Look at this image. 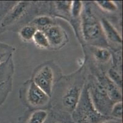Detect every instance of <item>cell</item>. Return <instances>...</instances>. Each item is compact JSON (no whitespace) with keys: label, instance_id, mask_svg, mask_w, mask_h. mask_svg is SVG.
I'll return each mask as SVG.
<instances>
[{"label":"cell","instance_id":"obj_1","mask_svg":"<svg viewBox=\"0 0 123 123\" xmlns=\"http://www.w3.org/2000/svg\"><path fill=\"white\" fill-rule=\"evenodd\" d=\"M87 67L84 62L75 72L62 75L55 85L51 96L50 116L56 119H72L86 81Z\"/></svg>","mask_w":123,"mask_h":123},{"label":"cell","instance_id":"obj_2","mask_svg":"<svg viewBox=\"0 0 123 123\" xmlns=\"http://www.w3.org/2000/svg\"><path fill=\"white\" fill-rule=\"evenodd\" d=\"M40 15H50V1H16L3 18L1 27L4 31H18Z\"/></svg>","mask_w":123,"mask_h":123},{"label":"cell","instance_id":"obj_3","mask_svg":"<svg viewBox=\"0 0 123 123\" xmlns=\"http://www.w3.org/2000/svg\"><path fill=\"white\" fill-rule=\"evenodd\" d=\"M79 43L81 47L92 46L109 48L93 2L83 1L80 21Z\"/></svg>","mask_w":123,"mask_h":123},{"label":"cell","instance_id":"obj_4","mask_svg":"<svg viewBox=\"0 0 123 123\" xmlns=\"http://www.w3.org/2000/svg\"><path fill=\"white\" fill-rule=\"evenodd\" d=\"M62 75L60 66L51 60L38 65L33 70L31 80L51 98L55 85Z\"/></svg>","mask_w":123,"mask_h":123},{"label":"cell","instance_id":"obj_5","mask_svg":"<svg viewBox=\"0 0 123 123\" xmlns=\"http://www.w3.org/2000/svg\"><path fill=\"white\" fill-rule=\"evenodd\" d=\"M18 95L22 104L28 110H51V98L31 79L23 83Z\"/></svg>","mask_w":123,"mask_h":123},{"label":"cell","instance_id":"obj_6","mask_svg":"<svg viewBox=\"0 0 123 123\" xmlns=\"http://www.w3.org/2000/svg\"><path fill=\"white\" fill-rule=\"evenodd\" d=\"M108 118L101 115L92 104L86 84H85L79 101L71 115L74 123H99Z\"/></svg>","mask_w":123,"mask_h":123},{"label":"cell","instance_id":"obj_7","mask_svg":"<svg viewBox=\"0 0 123 123\" xmlns=\"http://www.w3.org/2000/svg\"><path fill=\"white\" fill-rule=\"evenodd\" d=\"M86 84L92 104L96 110L101 115L110 117L111 107L115 103L110 99L107 92L92 74L88 73Z\"/></svg>","mask_w":123,"mask_h":123},{"label":"cell","instance_id":"obj_8","mask_svg":"<svg viewBox=\"0 0 123 123\" xmlns=\"http://www.w3.org/2000/svg\"><path fill=\"white\" fill-rule=\"evenodd\" d=\"M42 31L47 37L50 44V51L60 50L69 42L68 33L58 23L51 25Z\"/></svg>","mask_w":123,"mask_h":123},{"label":"cell","instance_id":"obj_9","mask_svg":"<svg viewBox=\"0 0 123 123\" xmlns=\"http://www.w3.org/2000/svg\"><path fill=\"white\" fill-rule=\"evenodd\" d=\"M103 33L111 50L121 49L123 45V38L120 31L107 17L99 15Z\"/></svg>","mask_w":123,"mask_h":123},{"label":"cell","instance_id":"obj_10","mask_svg":"<svg viewBox=\"0 0 123 123\" xmlns=\"http://www.w3.org/2000/svg\"><path fill=\"white\" fill-rule=\"evenodd\" d=\"M96 77L99 84L107 92V95L114 103L122 101V89L118 87L107 76V73L96 72L91 73Z\"/></svg>","mask_w":123,"mask_h":123},{"label":"cell","instance_id":"obj_11","mask_svg":"<svg viewBox=\"0 0 123 123\" xmlns=\"http://www.w3.org/2000/svg\"><path fill=\"white\" fill-rule=\"evenodd\" d=\"M72 1H50V15L61 18L67 22H70V6Z\"/></svg>","mask_w":123,"mask_h":123},{"label":"cell","instance_id":"obj_12","mask_svg":"<svg viewBox=\"0 0 123 123\" xmlns=\"http://www.w3.org/2000/svg\"><path fill=\"white\" fill-rule=\"evenodd\" d=\"M50 111L45 110H28L18 119V123H45Z\"/></svg>","mask_w":123,"mask_h":123},{"label":"cell","instance_id":"obj_13","mask_svg":"<svg viewBox=\"0 0 123 123\" xmlns=\"http://www.w3.org/2000/svg\"><path fill=\"white\" fill-rule=\"evenodd\" d=\"M15 72L13 56L9 57L4 62L0 64V83L13 78Z\"/></svg>","mask_w":123,"mask_h":123},{"label":"cell","instance_id":"obj_14","mask_svg":"<svg viewBox=\"0 0 123 123\" xmlns=\"http://www.w3.org/2000/svg\"><path fill=\"white\" fill-rule=\"evenodd\" d=\"M96 7L102 12L108 14H114L117 12L121 13V8L118 3L114 1H95L93 2Z\"/></svg>","mask_w":123,"mask_h":123},{"label":"cell","instance_id":"obj_15","mask_svg":"<svg viewBox=\"0 0 123 123\" xmlns=\"http://www.w3.org/2000/svg\"><path fill=\"white\" fill-rule=\"evenodd\" d=\"M55 18L49 15H40L34 17L30 23L34 25L37 30H43L49 26L56 23Z\"/></svg>","mask_w":123,"mask_h":123},{"label":"cell","instance_id":"obj_16","mask_svg":"<svg viewBox=\"0 0 123 123\" xmlns=\"http://www.w3.org/2000/svg\"><path fill=\"white\" fill-rule=\"evenodd\" d=\"M37 29L31 23H28L18 30L19 38L24 43L32 42L33 36Z\"/></svg>","mask_w":123,"mask_h":123},{"label":"cell","instance_id":"obj_17","mask_svg":"<svg viewBox=\"0 0 123 123\" xmlns=\"http://www.w3.org/2000/svg\"><path fill=\"white\" fill-rule=\"evenodd\" d=\"M32 42L38 49L50 50V44L47 37L42 30H37L33 36Z\"/></svg>","mask_w":123,"mask_h":123},{"label":"cell","instance_id":"obj_18","mask_svg":"<svg viewBox=\"0 0 123 123\" xmlns=\"http://www.w3.org/2000/svg\"><path fill=\"white\" fill-rule=\"evenodd\" d=\"M13 89V78L0 83V106L3 105Z\"/></svg>","mask_w":123,"mask_h":123},{"label":"cell","instance_id":"obj_19","mask_svg":"<svg viewBox=\"0 0 123 123\" xmlns=\"http://www.w3.org/2000/svg\"><path fill=\"white\" fill-rule=\"evenodd\" d=\"M15 48L11 45L0 42V64L4 62L9 57L13 56Z\"/></svg>","mask_w":123,"mask_h":123},{"label":"cell","instance_id":"obj_20","mask_svg":"<svg viewBox=\"0 0 123 123\" xmlns=\"http://www.w3.org/2000/svg\"><path fill=\"white\" fill-rule=\"evenodd\" d=\"M15 3L16 1H0V35L5 31L1 27L2 20Z\"/></svg>","mask_w":123,"mask_h":123},{"label":"cell","instance_id":"obj_21","mask_svg":"<svg viewBox=\"0 0 123 123\" xmlns=\"http://www.w3.org/2000/svg\"><path fill=\"white\" fill-rule=\"evenodd\" d=\"M107 75L113 83L122 89V73L110 66L107 70Z\"/></svg>","mask_w":123,"mask_h":123},{"label":"cell","instance_id":"obj_22","mask_svg":"<svg viewBox=\"0 0 123 123\" xmlns=\"http://www.w3.org/2000/svg\"><path fill=\"white\" fill-rule=\"evenodd\" d=\"M110 117L116 119H122L123 118V101H117L111 107Z\"/></svg>","mask_w":123,"mask_h":123},{"label":"cell","instance_id":"obj_23","mask_svg":"<svg viewBox=\"0 0 123 123\" xmlns=\"http://www.w3.org/2000/svg\"><path fill=\"white\" fill-rule=\"evenodd\" d=\"M99 123H123V121H122V119H116V118L108 117V118H105V119Z\"/></svg>","mask_w":123,"mask_h":123},{"label":"cell","instance_id":"obj_24","mask_svg":"<svg viewBox=\"0 0 123 123\" xmlns=\"http://www.w3.org/2000/svg\"><path fill=\"white\" fill-rule=\"evenodd\" d=\"M51 117V116H50ZM51 119L50 121L47 122V123H74L72 120H67V119H55L51 117Z\"/></svg>","mask_w":123,"mask_h":123}]
</instances>
